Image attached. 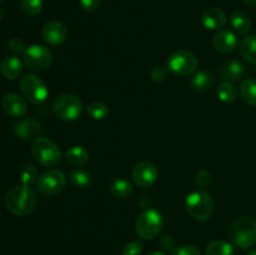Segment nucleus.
I'll use <instances>...</instances> for the list:
<instances>
[{
	"label": "nucleus",
	"mask_w": 256,
	"mask_h": 255,
	"mask_svg": "<svg viewBox=\"0 0 256 255\" xmlns=\"http://www.w3.org/2000/svg\"><path fill=\"white\" fill-rule=\"evenodd\" d=\"M240 96L248 105L256 106V79H245L240 85Z\"/></svg>",
	"instance_id": "nucleus-24"
},
{
	"label": "nucleus",
	"mask_w": 256,
	"mask_h": 255,
	"mask_svg": "<svg viewBox=\"0 0 256 255\" xmlns=\"http://www.w3.org/2000/svg\"><path fill=\"white\" fill-rule=\"evenodd\" d=\"M132 182L140 189H149L159 178L158 168L150 162H140L134 166L132 172Z\"/></svg>",
	"instance_id": "nucleus-11"
},
{
	"label": "nucleus",
	"mask_w": 256,
	"mask_h": 255,
	"mask_svg": "<svg viewBox=\"0 0 256 255\" xmlns=\"http://www.w3.org/2000/svg\"><path fill=\"white\" fill-rule=\"evenodd\" d=\"M195 182H196L198 186L200 189H205L210 185L212 182V178H210V174L206 172V170H200V172H196V176H195Z\"/></svg>",
	"instance_id": "nucleus-35"
},
{
	"label": "nucleus",
	"mask_w": 256,
	"mask_h": 255,
	"mask_svg": "<svg viewBox=\"0 0 256 255\" xmlns=\"http://www.w3.org/2000/svg\"><path fill=\"white\" fill-rule=\"evenodd\" d=\"M22 65L24 62L16 55H8L0 62V72L8 80H14L22 72Z\"/></svg>",
	"instance_id": "nucleus-18"
},
{
	"label": "nucleus",
	"mask_w": 256,
	"mask_h": 255,
	"mask_svg": "<svg viewBox=\"0 0 256 255\" xmlns=\"http://www.w3.org/2000/svg\"><path fill=\"white\" fill-rule=\"evenodd\" d=\"M199 65L198 58L189 50H178L168 59V69L178 76H189L196 72Z\"/></svg>",
	"instance_id": "nucleus-8"
},
{
	"label": "nucleus",
	"mask_w": 256,
	"mask_h": 255,
	"mask_svg": "<svg viewBox=\"0 0 256 255\" xmlns=\"http://www.w3.org/2000/svg\"><path fill=\"white\" fill-rule=\"evenodd\" d=\"M109 190L110 194L116 198V199H126V198L132 196V192H134V188H132V182L126 179H122V178L115 179L110 184Z\"/></svg>",
	"instance_id": "nucleus-20"
},
{
	"label": "nucleus",
	"mask_w": 256,
	"mask_h": 255,
	"mask_svg": "<svg viewBox=\"0 0 256 255\" xmlns=\"http://www.w3.org/2000/svg\"><path fill=\"white\" fill-rule=\"evenodd\" d=\"M226 22V15L219 8H209L202 15V22L208 30H222Z\"/></svg>",
	"instance_id": "nucleus-17"
},
{
	"label": "nucleus",
	"mask_w": 256,
	"mask_h": 255,
	"mask_svg": "<svg viewBox=\"0 0 256 255\" xmlns=\"http://www.w3.org/2000/svg\"><path fill=\"white\" fill-rule=\"evenodd\" d=\"M248 255H256V249H254V250H252V252H249V254Z\"/></svg>",
	"instance_id": "nucleus-42"
},
{
	"label": "nucleus",
	"mask_w": 256,
	"mask_h": 255,
	"mask_svg": "<svg viewBox=\"0 0 256 255\" xmlns=\"http://www.w3.org/2000/svg\"><path fill=\"white\" fill-rule=\"evenodd\" d=\"M69 179L72 185L79 189H85L92 184V174L85 169H74L69 172Z\"/></svg>",
	"instance_id": "nucleus-27"
},
{
	"label": "nucleus",
	"mask_w": 256,
	"mask_h": 255,
	"mask_svg": "<svg viewBox=\"0 0 256 255\" xmlns=\"http://www.w3.org/2000/svg\"><path fill=\"white\" fill-rule=\"evenodd\" d=\"M66 185V176L58 169H50L38 178L36 189L45 196H54L64 190Z\"/></svg>",
	"instance_id": "nucleus-10"
},
{
	"label": "nucleus",
	"mask_w": 256,
	"mask_h": 255,
	"mask_svg": "<svg viewBox=\"0 0 256 255\" xmlns=\"http://www.w3.org/2000/svg\"><path fill=\"white\" fill-rule=\"evenodd\" d=\"M79 4L84 12H92L99 9L102 0H79Z\"/></svg>",
	"instance_id": "nucleus-36"
},
{
	"label": "nucleus",
	"mask_w": 256,
	"mask_h": 255,
	"mask_svg": "<svg viewBox=\"0 0 256 255\" xmlns=\"http://www.w3.org/2000/svg\"><path fill=\"white\" fill-rule=\"evenodd\" d=\"M139 204L142 205V208H144V210L149 209V208H150V200H148L146 196H142V199L139 200Z\"/></svg>",
	"instance_id": "nucleus-38"
},
{
	"label": "nucleus",
	"mask_w": 256,
	"mask_h": 255,
	"mask_svg": "<svg viewBox=\"0 0 256 255\" xmlns=\"http://www.w3.org/2000/svg\"><path fill=\"white\" fill-rule=\"evenodd\" d=\"M168 76H169V69H168V66H164V65H156L150 72V78L155 82H165Z\"/></svg>",
	"instance_id": "nucleus-31"
},
{
	"label": "nucleus",
	"mask_w": 256,
	"mask_h": 255,
	"mask_svg": "<svg viewBox=\"0 0 256 255\" xmlns=\"http://www.w3.org/2000/svg\"><path fill=\"white\" fill-rule=\"evenodd\" d=\"M68 38V29L59 20L48 22L42 28V39L49 45L56 46L62 44Z\"/></svg>",
	"instance_id": "nucleus-13"
},
{
	"label": "nucleus",
	"mask_w": 256,
	"mask_h": 255,
	"mask_svg": "<svg viewBox=\"0 0 256 255\" xmlns=\"http://www.w3.org/2000/svg\"><path fill=\"white\" fill-rule=\"evenodd\" d=\"M2 18H4V12H2V9L0 8V22L2 20Z\"/></svg>",
	"instance_id": "nucleus-41"
},
{
	"label": "nucleus",
	"mask_w": 256,
	"mask_h": 255,
	"mask_svg": "<svg viewBox=\"0 0 256 255\" xmlns=\"http://www.w3.org/2000/svg\"><path fill=\"white\" fill-rule=\"evenodd\" d=\"M218 98L220 102H225V104H232L238 99L236 88L232 85V82H222L218 88Z\"/></svg>",
	"instance_id": "nucleus-25"
},
{
	"label": "nucleus",
	"mask_w": 256,
	"mask_h": 255,
	"mask_svg": "<svg viewBox=\"0 0 256 255\" xmlns=\"http://www.w3.org/2000/svg\"><path fill=\"white\" fill-rule=\"evenodd\" d=\"M229 238L235 246L249 249L256 244V220L252 216H242L235 220L229 230Z\"/></svg>",
	"instance_id": "nucleus-2"
},
{
	"label": "nucleus",
	"mask_w": 256,
	"mask_h": 255,
	"mask_svg": "<svg viewBox=\"0 0 256 255\" xmlns=\"http://www.w3.org/2000/svg\"><path fill=\"white\" fill-rule=\"evenodd\" d=\"M244 2H246V4L252 5V6H256V0H244Z\"/></svg>",
	"instance_id": "nucleus-40"
},
{
	"label": "nucleus",
	"mask_w": 256,
	"mask_h": 255,
	"mask_svg": "<svg viewBox=\"0 0 256 255\" xmlns=\"http://www.w3.org/2000/svg\"><path fill=\"white\" fill-rule=\"evenodd\" d=\"M20 182H22V185H26V186H30L32 182H38V170L32 164H26L22 165V168L20 169L19 172Z\"/></svg>",
	"instance_id": "nucleus-29"
},
{
	"label": "nucleus",
	"mask_w": 256,
	"mask_h": 255,
	"mask_svg": "<svg viewBox=\"0 0 256 255\" xmlns=\"http://www.w3.org/2000/svg\"><path fill=\"white\" fill-rule=\"evenodd\" d=\"M164 226V219L162 212L149 208L142 210L135 222L136 234L144 240H152L156 238Z\"/></svg>",
	"instance_id": "nucleus-5"
},
{
	"label": "nucleus",
	"mask_w": 256,
	"mask_h": 255,
	"mask_svg": "<svg viewBox=\"0 0 256 255\" xmlns=\"http://www.w3.org/2000/svg\"><path fill=\"white\" fill-rule=\"evenodd\" d=\"M142 252V244L140 242H130L124 245L122 250V255H140Z\"/></svg>",
	"instance_id": "nucleus-33"
},
{
	"label": "nucleus",
	"mask_w": 256,
	"mask_h": 255,
	"mask_svg": "<svg viewBox=\"0 0 256 255\" xmlns=\"http://www.w3.org/2000/svg\"><path fill=\"white\" fill-rule=\"evenodd\" d=\"M22 55H24L22 56L24 64L34 72H45L52 64V52L44 45H30Z\"/></svg>",
	"instance_id": "nucleus-9"
},
{
	"label": "nucleus",
	"mask_w": 256,
	"mask_h": 255,
	"mask_svg": "<svg viewBox=\"0 0 256 255\" xmlns=\"http://www.w3.org/2000/svg\"><path fill=\"white\" fill-rule=\"evenodd\" d=\"M20 92L32 104L40 105L48 99L49 90L46 84L34 74H26L20 79Z\"/></svg>",
	"instance_id": "nucleus-7"
},
{
	"label": "nucleus",
	"mask_w": 256,
	"mask_h": 255,
	"mask_svg": "<svg viewBox=\"0 0 256 255\" xmlns=\"http://www.w3.org/2000/svg\"><path fill=\"white\" fill-rule=\"evenodd\" d=\"M2 106L5 114L9 115L10 118H15V119L24 116L28 109L25 99L16 92L5 94L2 99Z\"/></svg>",
	"instance_id": "nucleus-12"
},
{
	"label": "nucleus",
	"mask_w": 256,
	"mask_h": 255,
	"mask_svg": "<svg viewBox=\"0 0 256 255\" xmlns=\"http://www.w3.org/2000/svg\"><path fill=\"white\" fill-rule=\"evenodd\" d=\"M242 56L250 64H256V35H246L239 44Z\"/></svg>",
	"instance_id": "nucleus-22"
},
{
	"label": "nucleus",
	"mask_w": 256,
	"mask_h": 255,
	"mask_svg": "<svg viewBox=\"0 0 256 255\" xmlns=\"http://www.w3.org/2000/svg\"><path fill=\"white\" fill-rule=\"evenodd\" d=\"M215 76L212 72L209 70H199L192 76L190 78V86L195 90V92H208L214 86Z\"/></svg>",
	"instance_id": "nucleus-19"
},
{
	"label": "nucleus",
	"mask_w": 256,
	"mask_h": 255,
	"mask_svg": "<svg viewBox=\"0 0 256 255\" xmlns=\"http://www.w3.org/2000/svg\"><path fill=\"white\" fill-rule=\"evenodd\" d=\"M30 150L34 159L42 166L54 168L62 160V152L59 146L49 138L38 136L32 142Z\"/></svg>",
	"instance_id": "nucleus-4"
},
{
	"label": "nucleus",
	"mask_w": 256,
	"mask_h": 255,
	"mask_svg": "<svg viewBox=\"0 0 256 255\" xmlns=\"http://www.w3.org/2000/svg\"><path fill=\"white\" fill-rule=\"evenodd\" d=\"M86 112L94 120H102L109 114V106H108L106 102L95 100V102H92L90 104H88Z\"/></svg>",
	"instance_id": "nucleus-28"
},
{
	"label": "nucleus",
	"mask_w": 256,
	"mask_h": 255,
	"mask_svg": "<svg viewBox=\"0 0 256 255\" xmlns=\"http://www.w3.org/2000/svg\"><path fill=\"white\" fill-rule=\"evenodd\" d=\"M175 239L172 236V235H165V236H162V239H160V246H162V250H165V252H172V250L175 249Z\"/></svg>",
	"instance_id": "nucleus-37"
},
{
	"label": "nucleus",
	"mask_w": 256,
	"mask_h": 255,
	"mask_svg": "<svg viewBox=\"0 0 256 255\" xmlns=\"http://www.w3.org/2000/svg\"><path fill=\"white\" fill-rule=\"evenodd\" d=\"M4 204L8 212L16 216L29 215L36 206V194L26 185L10 188L4 196Z\"/></svg>",
	"instance_id": "nucleus-1"
},
{
	"label": "nucleus",
	"mask_w": 256,
	"mask_h": 255,
	"mask_svg": "<svg viewBox=\"0 0 256 255\" xmlns=\"http://www.w3.org/2000/svg\"><path fill=\"white\" fill-rule=\"evenodd\" d=\"M4 2V0H0V2Z\"/></svg>",
	"instance_id": "nucleus-43"
},
{
	"label": "nucleus",
	"mask_w": 256,
	"mask_h": 255,
	"mask_svg": "<svg viewBox=\"0 0 256 255\" xmlns=\"http://www.w3.org/2000/svg\"><path fill=\"white\" fill-rule=\"evenodd\" d=\"M186 212L192 219L204 222L212 218L215 210V202L212 196L205 190H195L190 192L185 199Z\"/></svg>",
	"instance_id": "nucleus-3"
},
{
	"label": "nucleus",
	"mask_w": 256,
	"mask_h": 255,
	"mask_svg": "<svg viewBox=\"0 0 256 255\" xmlns=\"http://www.w3.org/2000/svg\"><path fill=\"white\" fill-rule=\"evenodd\" d=\"M84 110L82 100L72 94H60L52 102V112L62 122H74L79 119Z\"/></svg>",
	"instance_id": "nucleus-6"
},
{
	"label": "nucleus",
	"mask_w": 256,
	"mask_h": 255,
	"mask_svg": "<svg viewBox=\"0 0 256 255\" xmlns=\"http://www.w3.org/2000/svg\"><path fill=\"white\" fill-rule=\"evenodd\" d=\"M230 22H232V29L240 35L246 36L252 29V20L249 15L244 12H235L230 18Z\"/></svg>",
	"instance_id": "nucleus-23"
},
{
	"label": "nucleus",
	"mask_w": 256,
	"mask_h": 255,
	"mask_svg": "<svg viewBox=\"0 0 256 255\" xmlns=\"http://www.w3.org/2000/svg\"><path fill=\"white\" fill-rule=\"evenodd\" d=\"M8 48H9L10 52L12 54H24L25 50H26V45H25V42L22 39V38H12V39L8 42Z\"/></svg>",
	"instance_id": "nucleus-32"
},
{
	"label": "nucleus",
	"mask_w": 256,
	"mask_h": 255,
	"mask_svg": "<svg viewBox=\"0 0 256 255\" xmlns=\"http://www.w3.org/2000/svg\"><path fill=\"white\" fill-rule=\"evenodd\" d=\"M172 255H200L199 249L194 245H180L172 252Z\"/></svg>",
	"instance_id": "nucleus-34"
},
{
	"label": "nucleus",
	"mask_w": 256,
	"mask_h": 255,
	"mask_svg": "<svg viewBox=\"0 0 256 255\" xmlns=\"http://www.w3.org/2000/svg\"><path fill=\"white\" fill-rule=\"evenodd\" d=\"M20 5H22V9L24 10L25 14L35 16V15H39L42 12L44 2L42 0H20Z\"/></svg>",
	"instance_id": "nucleus-30"
},
{
	"label": "nucleus",
	"mask_w": 256,
	"mask_h": 255,
	"mask_svg": "<svg viewBox=\"0 0 256 255\" xmlns=\"http://www.w3.org/2000/svg\"><path fill=\"white\" fill-rule=\"evenodd\" d=\"M212 45L215 50L222 54L232 52L239 45L236 35L230 30H219L212 39Z\"/></svg>",
	"instance_id": "nucleus-15"
},
{
	"label": "nucleus",
	"mask_w": 256,
	"mask_h": 255,
	"mask_svg": "<svg viewBox=\"0 0 256 255\" xmlns=\"http://www.w3.org/2000/svg\"><path fill=\"white\" fill-rule=\"evenodd\" d=\"M219 74L224 82H236L245 78V75H246V66H245L242 62L230 60V62H225V64L222 65Z\"/></svg>",
	"instance_id": "nucleus-16"
},
{
	"label": "nucleus",
	"mask_w": 256,
	"mask_h": 255,
	"mask_svg": "<svg viewBox=\"0 0 256 255\" xmlns=\"http://www.w3.org/2000/svg\"><path fill=\"white\" fill-rule=\"evenodd\" d=\"M42 124L38 120L28 118V119H22L15 124L14 132L19 139L22 140H34L39 136L42 132Z\"/></svg>",
	"instance_id": "nucleus-14"
},
{
	"label": "nucleus",
	"mask_w": 256,
	"mask_h": 255,
	"mask_svg": "<svg viewBox=\"0 0 256 255\" xmlns=\"http://www.w3.org/2000/svg\"><path fill=\"white\" fill-rule=\"evenodd\" d=\"M146 255H165L162 252H159V250H152V252H148Z\"/></svg>",
	"instance_id": "nucleus-39"
},
{
	"label": "nucleus",
	"mask_w": 256,
	"mask_h": 255,
	"mask_svg": "<svg viewBox=\"0 0 256 255\" xmlns=\"http://www.w3.org/2000/svg\"><path fill=\"white\" fill-rule=\"evenodd\" d=\"M65 158L68 162L74 166H84L88 162H89V152L85 149L84 146L80 145H75V146L69 148L65 152Z\"/></svg>",
	"instance_id": "nucleus-21"
},
{
	"label": "nucleus",
	"mask_w": 256,
	"mask_h": 255,
	"mask_svg": "<svg viewBox=\"0 0 256 255\" xmlns=\"http://www.w3.org/2000/svg\"><path fill=\"white\" fill-rule=\"evenodd\" d=\"M205 255H234V248L225 240H214L206 246Z\"/></svg>",
	"instance_id": "nucleus-26"
}]
</instances>
